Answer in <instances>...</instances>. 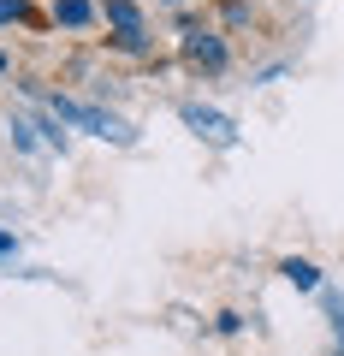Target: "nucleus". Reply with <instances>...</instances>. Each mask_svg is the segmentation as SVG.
Segmentation results:
<instances>
[{
	"label": "nucleus",
	"mask_w": 344,
	"mask_h": 356,
	"mask_svg": "<svg viewBox=\"0 0 344 356\" xmlns=\"http://www.w3.org/2000/svg\"><path fill=\"white\" fill-rule=\"evenodd\" d=\"M42 102H48V113L60 119V125H72V131L107 137V143H119V149L131 143V125H125L119 113H107L101 102H77V95H65V89H54V95H42Z\"/></svg>",
	"instance_id": "obj_1"
},
{
	"label": "nucleus",
	"mask_w": 344,
	"mask_h": 356,
	"mask_svg": "<svg viewBox=\"0 0 344 356\" xmlns=\"http://www.w3.org/2000/svg\"><path fill=\"white\" fill-rule=\"evenodd\" d=\"M179 60L190 65V72L220 77V72L231 65V48H226V36H214V30H184V42H179Z\"/></svg>",
	"instance_id": "obj_2"
},
{
	"label": "nucleus",
	"mask_w": 344,
	"mask_h": 356,
	"mask_svg": "<svg viewBox=\"0 0 344 356\" xmlns=\"http://www.w3.org/2000/svg\"><path fill=\"white\" fill-rule=\"evenodd\" d=\"M179 119H184V125H190L202 143H214V149H231V143H238V125H231V119L220 113V107H202V102H179Z\"/></svg>",
	"instance_id": "obj_3"
},
{
	"label": "nucleus",
	"mask_w": 344,
	"mask_h": 356,
	"mask_svg": "<svg viewBox=\"0 0 344 356\" xmlns=\"http://www.w3.org/2000/svg\"><path fill=\"white\" fill-rule=\"evenodd\" d=\"M95 18H101L95 0H54V24H60V30H90Z\"/></svg>",
	"instance_id": "obj_4"
},
{
	"label": "nucleus",
	"mask_w": 344,
	"mask_h": 356,
	"mask_svg": "<svg viewBox=\"0 0 344 356\" xmlns=\"http://www.w3.org/2000/svg\"><path fill=\"white\" fill-rule=\"evenodd\" d=\"M279 273H285V285H291V291H320V267L309 261V255H285Z\"/></svg>",
	"instance_id": "obj_5"
},
{
	"label": "nucleus",
	"mask_w": 344,
	"mask_h": 356,
	"mask_svg": "<svg viewBox=\"0 0 344 356\" xmlns=\"http://www.w3.org/2000/svg\"><path fill=\"white\" fill-rule=\"evenodd\" d=\"M101 18L113 30H149V13H142L137 0H101Z\"/></svg>",
	"instance_id": "obj_6"
},
{
	"label": "nucleus",
	"mask_w": 344,
	"mask_h": 356,
	"mask_svg": "<svg viewBox=\"0 0 344 356\" xmlns=\"http://www.w3.org/2000/svg\"><path fill=\"white\" fill-rule=\"evenodd\" d=\"M107 42H113L119 54H137V60H142V54L154 48V42H149V30H113V36H107Z\"/></svg>",
	"instance_id": "obj_7"
},
{
	"label": "nucleus",
	"mask_w": 344,
	"mask_h": 356,
	"mask_svg": "<svg viewBox=\"0 0 344 356\" xmlns=\"http://www.w3.org/2000/svg\"><path fill=\"white\" fill-rule=\"evenodd\" d=\"M30 125H36L42 131V143H48V149H72V137H65V125H60V119H54V113H42V119H30Z\"/></svg>",
	"instance_id": "obj_8"
},
{
	"label": "nucleus",
	"mask_w": 344,
	"mask_h": 356,
	"mask_svg": "<svg viewBox=\"0 0 344 356\" xmlns=\"http://www.w3.org/2000/svg\"><path fill=\"white\" fill-rule=\"evenodd\" d=\"M320 303H327V315H332V339H338V350H344V291H327V285H320Z\"/></svg>",
	"instance_id": "obj_9"
},
{
	"label": "nucleus",
	"mask_w": 344,
	"mask_h": 356,
	"mask_svg": "<svg viewBox=\"0 0 344 356\" xmlns=\"http://www.w3.org/2000/svg\"><path fill=\"white\" fill-rule=\"evenodd\" d=\"M13 149H18V154H36V125L18 119V113H13Z\"/></svg>",
	"instance_id": "obj_10"
},
{
	"label": "nucleus",
	"mask_w": 344,
	"mask_h": 356,
	"mask_svg": "<svg viewBox=\"0 0 344 356\" xmlns=\"http://www.w3.org/2000/svg\"><path fill=\"white\" fill-rule=\"evenodd\" d=\"M13 24H30V0H0V30Z\"/></svg>",
	"instance_id": "obj_11"
},
{
	"label": "nucleus",
	"mask_w": 344,
	"mask_h": 356,
	"mask_svg": "<svg viewBox=\"0 0 344 356\" xmlns=\"http://www.w3.org/2000/svg\"><path fill=\"white\" fill-rule=\"evenodd\" d=\"M249 18H255V6H249V0H226V24H231V30H243Z\"/></svg>",
	"instance_id": "obj_12"
},
{
	"label": "nucleus",
	"mask_w": 344,
	"mask_h": 356,
	"mask_svg": "<svg viewBox=\"0 0 344 356\" xmlns=\"http://www.w3.org/2000/svg\"><path fill=\"white\" fill-rule=\"evenodd\" d=\"M13 255H18V238H13V232H0V261H13Z\"/></svg>",
	"instance_id": "obj_13"
},
{
	"label": "nucleus",
	"mask_w": 344,
	"mask_h": 356,
	"mask_svg": "<svg viewBox=\"0 0 344 356\" xmlns=\"http://www.w3.org/2000/svg\"><path fill=\"white\" fill-rule=\"evenodd\" d=\"M6 72H13V54H6V48H0V77H6Z\"/></svg>",
	"instance_id": "obj_14"
},
{
	"label": "nucleus",
	"mask_w": 344,
	"mask_h": 356,
	"mask_svg": "<svg viewBox=\"0 0 344 356\" xmlns=\"http://www.w3.org/2000/svg\"><path fill=\"white\" fill-rule=\"evenodd\" d=\"M332 356H344V350H332Z\"/></svg>",
	"instance_id": "obj_15"
}]
</instances>
